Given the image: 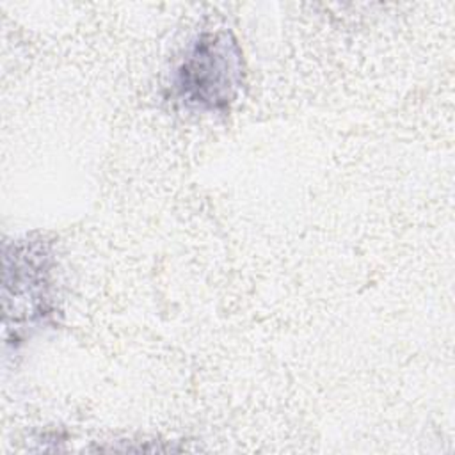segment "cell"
<instances>
[{
  "mask_svg": "<svg viewBox=\"0 0 455 455\" xmlns=\"http://www.w3.org/2000/svg\"><path fill=\"white\" fill-rule=\"evenodd\" d=\"M242 52L226 30L197 34L171 75L172 98L188 110L224 114L242 84Z\"/></svg>",
  "mask_w": 455,
  "mask_h": 455,
  "instance_id": "cell-1",
  "label": "cell"
}]
</instances>
